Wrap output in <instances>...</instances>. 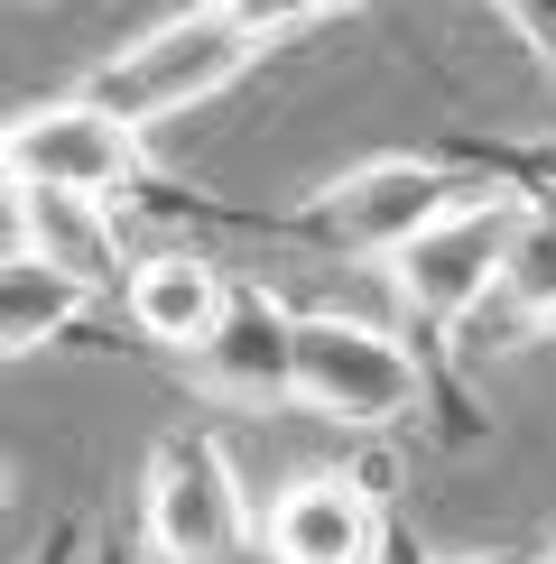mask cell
<instances>
[{"label":"cell","mask_w":556,"mask_h":564,"mask_svg":"<svg viewBox=\"0 0 556 564\" xmlns=\"http://www.w3.org/2000/svg\"><path fill=\"white\" fill-rule=\"evenodd\" d=\"M0 185H46V195H103L139 204L149 185V139L121 111H103L93 93H56L0 121Z\"/></svg>","instance_id":"6"},{"label":"cell","mask_w":556,"mask_h":564,"mask_svg":"<svg viewBox=\"0 0 556 564\" xmlns=\"http://www.w3.org/2000/svg\"><path fill=\"white\" fill-rule=\"evenodd\" d=\"M288 324H297V305L278 296L269 278H250V269H223V315H214V334H204L195 351H185L195 389L214 398V408H250V416H278V408H297Z\"/></svg>","instance_id":"8"},{"label":"cell","mask_w":556,"mask_h":564,"mask_svg":"<svg viewBox=\"0 0 556 564\" xmlns=\"http://www.w3.org/2000/svg\"><path fill=\"white\" fill-rule=\"evenodd\" d=\"M371 564H446V555H436L427 536L399 519V500H389V509H381V546H371Z\"/></svg>","instance_id":"16"},{"label":"cell","mask_w":556,"mask_h":564,"mask_svg":"<svg viewBox=\"0 0 556 564\" xmlns=\"http://www.w3.org/2000/svg\"><path fill=\"white\" fill-rule=\"evenodd\" d=\"M288 361H297V408L324 416V426H353V435H399L408 416H427L436 389L473 416V398L455 389L446 361H427L408 334H389V324H371V315H297L288 324Z\"/></svg>","instance_id":"1"},{"label":"cell","mask_w":556,"mask_h":564,"mask_svg":"<svg viewBox=\"0 0 556 564\" xmlns=\"http://www.w3.org/2000/svg\"><path fill=\"white\" fill-rule=\"evenodd\" d=\"M250 500L223 426H168L158 454L139 463V546L158 564H242L250 555Z\"/></svg>","instance_id":"5"},{"label":"cell","mask_w":556,"mask_h":564,"mask_svg":"<svg viewBox=\"0 0 556 564\" xmlns=\"http://www.w3.org/2000/svg\"><path fill=\"white\" fill-rule=\"evenodd\" d=\"M381 509L389 500L362 473H297L260 519V555L269 564H371Z\"/></svg>","instance_id":"9"},{"label":"cell","mask_w":556,"mask_h":564,"mask_svg":"<svg viewBox=\"0 0 556 564\" xmlns=\"http://www.w3.org/2000/svg\"><path fill=\"white\" fill-rule=\"evenodd\" d=\"M93 536H103L93 519H75V509H56V519H46V528L29 536V555H19V564H93Z\"/></svg>","instance_id":"15"},{"label":"cell","mask_w":556,"mask_h":564,"mask_svg":"<svg viewBox=\"0 0 556 564\" xmlns=\"http://www.w3.org/2000/svg\"><path fill=\"white\" fill-rule=\"evenodd\" d=\"M446 564H492V555H446ZM520 564H547V555H520Z\"/></svg>","instance_id":"18"},{"label":"cell","mask_w":556,"mask_h":564,"mask_svg":"<svg viewBox=\"0 0 556 564\" xmlns=\"http://www.w3.org/2000/svg\"><path fill=\"white\" fill-rule=\"evenodd\" d=\"M510 231H520V195H510L501 176H473L446 214L417 223L381 260L389 288H399V315L436 343L427 361H446V343L463 334V324H482V305H492V288H501V260H510Z\"/></svg>","instance_id":"3"},{"label":"cell","mask_w":556,"mask_h":564,"mask_svg":"<svg viewBox=\"0 0 556 564\" xmlns=\"http://www.w3.org/2000/svg\"><path fill=\"white\" fill-rule=\"evenodd\" d=\"M232 19H242L260 46H288V37H307L324 29V19H343V10H362V0H223Z\"/></svg>","instance_id":"13"},{"label":"cell","mask_w":556,"mask_h":564,"mask_svg":"<svg viewBox=\"0 0 556 564\" xmlns=\"http://www.w3.org/2000/svg\"><path fill=\"white\" fill-rule=\"evenodd\" d=\"M84 315H93V296L75 288V278L38 269L29 250L0 241V370L29 361V351H46V343H75Z\"/></svg>","instance_id":"12"},{"label":"cell","mask_w":556,"mask_h":564,"mask_svg":"<svg viewBox=\"0 0 556 564\" xmlns=\"http://www.w3.org/2000/svg\"><path fill=\"white\" fill-rule=\"evenodd\" d=\"M111 305H121V324L149 351H195L214 334V315H223V269L204 250H149V260L121 269Z\"/></svg>","instance_id":"11"},{"label":"cell","mask_w":556,"mask_h":564,"mask_svg":"<svg viewBox=\"0 0 556 564\" xmlns=\"http://www.w3.org/2000/svg\"><path fill=\"white\" fill-rule=\"evenodd\" d=\"M501 10V29L528 46V65L547 75V102H556V0H492Z\"/></svg>","instance_id":"14"},{"label":"cell","mask_w":556,"mask_h":564,"mask_svg":"<svg viewBox=\"0 0 556 564\" xmlns=\"http://www.w3.org/2000/svg\"><path fill=\"white\" fill-rule=\"evenodd\" d=\"M463 185H473V167H455L446 149H389V158L343 167L334 185H316L297 214H250L242 231L288 241V250H316V260H389L417 223L446 214Z\"/></svg>","instance_id":"2"},{"label":"cell","mask_w":556,"mask_h":564,"mask_svg":"<svg viewBox=\"0 0 556 564\" xmlns=\"http://www.w3.org/2000/svg\"><path fill=\"white\" fill-rule=\"evenodd\" d=\"M0 241H10V204H0Z\"/></svg>","instance_id":"19"},{"label":"cell","mask_w":556,"mask_h":564,"mask_svg":"<svg viewBox=\"0 0 556 564\" xmlns=\"http://www.w3.org/2000/svg\"><path fill=\"white\" fill-rule=\"evenodd\" d=\"M455 167H482L520 195V231H510V260H501V288L482 305V334L492 343H528V334H556V167L538 149H501V139H455Z\"/></svg>","instance_id":"7"},{"label":"cell","mask_w":556,"mask_h":564,"mask_svg":"<svg viewBox=\"0 0 556 564\" xmlns=\"http://www.w3.org/2000/svg\"><path fill=\"white\" fill-rule=\"evenodd\" d=\"M0 204H10V250H29L38 269L75 278L84 296L121 288L130 250H121V223H111L121 204H103V195H46V185H0Z\"/></svg>","instance_id":"10"},{"label":"cell","mask_w":556,"mask_h":564,"mask_svg":"<svg viewBox=\"0 0 556 564\" xmlns=\"http://www.w3.org/2000/svg\"><path fill=\"white\" fill-rule=\"evenodd\" d=\"M93 564H149V546L139 536H93Z\"/></svg>","instance_id":"17"},{"label":"cell","mask_w":556,"mask_h":564,"mask_svg":"<svg viewBox=\"0 0 556 564\" xmlns=\"http://www.w3.org/2000/svg\"><path fill=\"white\" fill-rule=\"evenodd\" d=\"M269 46L242 29V19L223 10V0H185L177 19H158V29H139L121 56H103L84 75V93L103 111H121V121L149 139L158 121H177V111H195V102H214L223 84H242L250 65H260Z\"/></svg>","instance_id":"4"}]
</instances>
